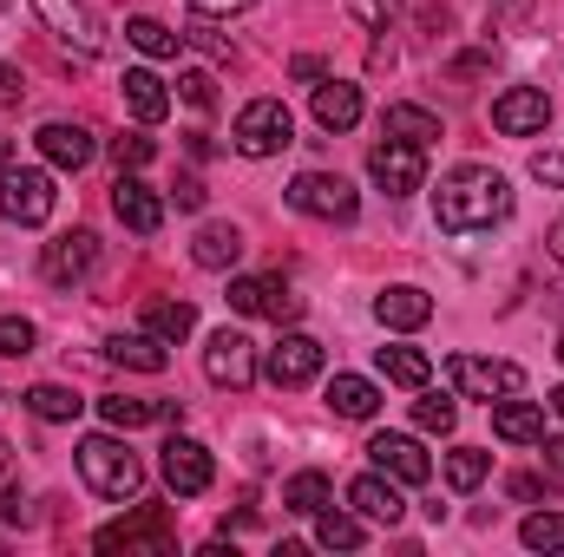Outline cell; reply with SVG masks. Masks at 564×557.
Returning a JSON list of instances; mask_svg holds the SVG:
<instances>
[{"mask_svg":"<svg viewBox=\"0 0 564 557\" xmlns=\"http://www.w3.org/2000/svg\"><path fill=\"white\" fill-rule=\"evenodd\" d=\"M512 217V184L492 164H453L433 190V223L446 237H479Z\"/></svg>","mask_w":564,"mask_h":557,"instance_id":"obj_1","label":"cell"},{"mask_svg":"<svg viewBox=\"0 0 564 557\" xmlns=\"http://www.w3.org/2000/svg\"><path fill=\"white\" fill-rule=\"evenodd\" d=\"M79 479H86V492H99V499H112V505L144 492V466H139V452L119 439V426L79 439Z\"/></svg>","mask_w":564,"mask_h":557,"instance_id":"obj_2","label":"cell"},{"mask_svg":"<svg viewBox=\"0 0 564 557\" xmlns=\"http://www.w3.org/2000/svg\"><path fill=\"white\" fill-rule=\"evenodd\" d=\"M53 204H59V190H53L46 171H33V164H7V171H0V217H7V223L40 230V223L53 217Z\"/></svg>","mask_w":564,"mask_h":557,"instance_id":"obj_3","label":"cell"},{"mask_svg":"<svg viewBox=\"0 0 564 557\" xmlns=\"http://www.w3.org/2000/svg\"><path fill=\"white\" fill-rule=\"evenodd\" d=\"M289 210H302V217H315V223H355L361 197H355V184H348L341 171H302V177L289 184Z\"/></svg>","mask_w":564,"mask_h":557,"instance_id":"obj_4","label":"cell"},{"mask_svg":"<svg viewBox=\"0 0 564 557\" xmlns=\"http://www.w3.org/2000/svg\"><path fill=\"white\" fill-rule=\"evenodd\" d=\"M230 144L243 151V157H276L295 144V119H289V106L282 99H250L243 112H237V125H230Z\"/></svg>","mask_w":564,"mask_h":557,"instance_id":"obj_5","label":"cell"},{"mask_svg":"<svg viewBox=\"0 0 564 557\" xmlns=\"http://www.w3.org/2000/svg\"><path fill=\"white\" fill-rule=\"evenodd\" d=\"M93 545H99V551H151V557H171V551H177L164 505H139L132 518H112V525H99V532H93Z\"/></svg>","mask_w":564,"mask_h":557,"instance_id":"obj_6","label":"cell"},{"mask_svg":"<svg viewBox=\"0 0 564 557\" xmlns=\"http://www.w3.org/2000/svg\"><path fill=\"white\" fill-rule=\"evenodd\" d=\"M204 374H210V387H230V394H243V387L263 374V361H257V341H250V335H237V328H217V335L204 341Z\"/></svg>","mask_w":564,"mask_h":557,"instance_id":"obj_7","label":"cell"},{"mask_svg":"<svg viewBox=\"0 0 564 557\" xmlns=\"http://www.w3.org/2000/svg\"><path fill=\"white\" fill-rule=\"evenodd\" d=\"M446 381L466 394V401H506L525 387V368L519 361H479V354H453L446 361Z\"/></svg>","mask_w":564,"mask_h":557,"instance_id":"obj_8","label":"cell"},{"mask_svg":"<svg viewBox=\"0 0 564 557\" xmlns=\"http://www.w3.org/2000/svg\"><path fill=\"white\" fill-rule=\"evenodd\" d=\"M158 472H164V485H171L177 499H197V492H210L217 459H210V446H204V439L171 433V439H164V452H158Z\"/></svg>","mask_w":564,"mask_h":557,"instance_id":"obj_9","label":"cell"},{"mask_svg":"<svg viewBox=\"0 0 564 557\" xmlns=\"http://www.w3.org/2000/svg\"><path fill=\"white\" fill-rule=\"evenodd\" d=\"M33 13H40V26L66 46V53H79V59H93L99 46H106V33H99V13L86 7V0H33Z\"/></svg>","mask_w":564,"mask_h":557,"instance_id":"obj_10","label":"cell"},{"mask_svg":"<svg viewBox=\"0 0 564 557\" xmlns=\"http://www.w3.org/2000/svg\"><path fill=\"white\" fill-rule=\"evenodd\" d=\"M368 177L388 190V197H414L426 184V151L408 139H381L375 151H368Z\"/></svg>","mask_w":564,"mask_h":557,"instance_id":"obj_11","label":"cell"},{"mask_svg":"<svg viewBox=\"0 0 564 557\" xmlns=\"http://www.w3.org/2000/svg\"><path fill=\"white\" fill-rule=\"evenodd\" d=\"M230 308L237 315H270L276 328H289L302 315V295L282 276H230Z\"/></svg>","mask_w":564,"mask_h":557,"instance_id":"obj_12","label":"cell"},{"mask_svg":"<svg viewBox=\"0 0 564 557\" xmlns=\"http://www.w3.org/2000/svg\"><path fill=\"white\" fill-rule=\"evenodd\" d=\"M322 361H328V354H322V341L289 328L276 348L263 354V374H270V387H282V394H289V387H308V381L322 374Z\"/></svg>","mask_w":564,"mask_h":557,"instance_id":"obj_13","label":"cell"},{"mask_svg":"<svg viewBox=\"0 0 564 557\" xmlns=\"http://www.w3.org/2000/svg\"><path fill=\"white\" fill-rule=\"evenodd\" d=\"M93 263H99V237H93V230H66V237H53V243L40 250V276L53 282V288L86 282Z\"/></svg>","mask_w":564,"mask_h":557,"instance_id":"obj_14","label":"cell"},{"mask_svg":"<svg viewBox=\"0 0 564 557\" xmlns=\"http://www.w3.org/2000/svg\"><path fill=\"white\" fill-rule=\"evenodd\" d=\"M492 125H499L506 139H539V132L552 125V99H545L539 86H506V92L492 99Z\"/></svg>","mask_w":564,"mask_h":557,"instance_id":"obj_15","label":"cell"},{"mask_svg":"<svg viewBox=\"0 0 564 557\" xmlns=\"http://www.w3.org/2000/svg\"><path fill=\"white\" fill-rule=\"evenodd\" d=\"M368 459H375V472H388L401 485H426L433 479V459H426V446L414 433H375L368 439Z\"/></svg>","mask_w":564,"mask_h":557,"instance_id":"obj_16","label":"cell"},{"mask_svg":"<svg viewBox=\"0 0 564 557\" xmlns=\"http://www.w3.org/2000/svg\"><path fill=\"white\" fill-rule=\"evenodd\" d=\"M112 210H119V223H126L132 237H158V230H164V197L144 184L139 171H119V184H112Z\"/></svg>","mask_w":564,"mask_h":557,"instance_id":"obj_17","label":"cell"},{"mask_svg":"<svg viewBox=\"0 0 564 557\" xmlns=\"http://www.w3.org/2000/svg\"><path fill=\"white\" fill-rule=\"evenodd\" d=\"M348 505L368 518V525H401L408 518V499H401V479H388V472H361L355 485H348Z\"/></svg>","mask_w":564,"mask_h":557,"instance_id":"obj_18","label":"cell"},{"mask_svg":"<svg viewBox=\"0 0 564 557\" xmlns=\"http://www.w3.org/2000/svg\"><path fill=\"white\" fill-rule=\"evenodd\" d=\"M33 144H40V157H46L53 171H86V164H93V151H99V139H93L86 125H73V119L40 125V132H33Z\"/></svg>","mask_w":564,"mask_h":557,"instance_id":"obj_19","label":"cell"},{"mask_svg":"<svg viewBox=\"0 0 564 557\" xmlns=\"http://www.w3.org/2000/svg\"><path fill=\"white\" fill-rule=\"evenodd\" d=\"M375 321H381V328H394V335H414V328L433 321V295L414 288V282H394V288H381V295H375Z\"/></svg>","mask_w":564,"mask_h":557,"instance_id":"obj_20","label":"cell"},{"mask_svg":"<svg viewBox=\"0 0 564 557\" xmlns=\"http://www.w3.org/2000/svg\"><path fill=\"white\" fill-rule=\"evenodd\" d=\"M492 433H499L506 446H539V439H545V407L506 394V401H492Z\"/></svg>","mask_w":564,"mask_h":557,"instance_id":"obj_21","label":"cell"},{"mask_svg":"<svg viewBox=\"0 0 564 557\" xmlns=\"http://www.w3.org/2000/svg\"><path fill=\"white\" fill-rule=\"evenodd\" d=\"M315 125H322V132H355V125H361V86L322 79V86H315Z\"/></svg>","mask_w":564,"mask_h":557,"instance_id":"obj_22","label":"cell"},{"mask_svg":"<svg viewBox=\"0 0 564 557\" xmlns=\"http://www.w3.org/2000/svg\"><path fill=\"white\" fill-rule=\"evenodd\" d=\"M119 92H126V112H132L139 125H158V119L171 112V86H164L151 66H132V73L119 79Z\"/></svg>","mask_w":564,"mask_h":557,"instance_id":"obj_23","label":"cell"},{"mask_svg":"<svg viewBox=\"0 0 564 557\" xmlns=\"http://www.w3.org/2000/svg\"><path fill=\"white\" fill-rule=\"evenodd\" d=\"M99 414H106V426H119V433H139V426H151V419L177 426L184 407H177V401H132V394H106V401H99Z\"/></svg>","mask_w":564,"mask_h":557,"instance_id":"obj_24","label":"cell"},{"mask_svg":"<svg viewBox=\"0 0 564 557\" xmlns=\"http://www.w3.org/2000/svg\"><path fill=\"white\" fill-rule=\"evenodd\" d=\"M191 263L197 270H237L243 263V230L237 223H204L191 237Z\"/></svg>","mask_w":564,"mask_h":557,"instance_id":"obj_25","label":"cell"},{"mask_svg":"<svg viewBox=\"0 0 564 557\" xmlns=\"http://www.w3.org/2000/svg\"><path fill=\"white\" fill-rule=\"evenodd\" d=\"M106 361L112 368H132V374H164V341L158 335H106Z\"/></svg>","mask_w":564,"mask_h":557,"instance_id":"obj_26","label":"cell"},{"mask_svg":"<svg viewBox=\"0 0 564 557\" xmlns=\"http://www.w3.org/2000/svg\"><path fill=\"white\" fill-rule=\"evenodd\" d=\"M328 407L341 419H375L381 414V387H375L368 374H335V381H328Z\"/></svg>","mask_w":564,"mask_h":557,"instance_id":"obj_27","label":"cell"},{"mask_svg":"<svg viewBox=\"0 0 564 557\" xmlns=\"http://www.w3.org/2000/svg\"><path fill=\"white\" fill-rule=\"evenodd\" d=\"M26 414L46 419V426H66V419L86 414V401L73 387H59V381H40V387H26Z\"/></svg>","mask_w":564,"mask_h":557,"instance_id":"obj_28","label":"cell"},{"mask_svg":"<svg viewBox=\"0 0 564 557\" xmlns=\"http://www.w3.org/2000/svg\"><path fill=\"white\" fill-rule=\"evenodd\" d=\"M381 139H408V144H433L440 139V119H433V112H426V106H388V112H381Z\"/></svg>","mask_w":564,"mask_h":557,"instance_id":"obj_29","label":"cell"},{"mask_svg":"<svg viewBox=\"0 0 564 557\" xmlns=\"http://www.w3.org/2000/svg\"><path fill=\"white\" fill-rule=\"evenodd\" d=\"M375 368H381V381H394V387H426V381H433V361H426L421 348H375Z\"/></svg>","mask_w":564,"mask_h":557,"instance_id":"obj_30","label":"cell"},{"mask_svg":"<svg viewBox=\"0 0 564 557\" xmlns=\"http://www.w3.org/2000/svg\"><path fill=\"white\" fill-rule=\"evenodd\" d=\"M191 328H197V308L191 302H144V335H158L164 348H177Z\"/></svg>","mask_w":564,"mask_h":557,"instance_id":"obj_31","label":"cell"},{"mask_svg":"<svg viewBox=\"0 0 564 557\" xmlns=\"http://www.w3.org/2000/svg\"><path fill=\"white\" fill-rule=\"evenodd\" d=\"M282 505H289L295 518H315L322 505H335V485H328V472H315V466H308V472H295V479L282 485Z\"/></svg>","mask_w":564,"mask_h":557,"instance_id":"obj_32","label":"cell"},{"mask_svg":"<svg viewBox=\"0 0 564 557\" xmlns=\"http://www.w3.org/2000/svg\"><path fill=\"white\" fill-rule=\"evenodd\" d=\"M315 545H322V551H361V545H368V532H361V512L348 518V512L322 505V512H315Z\"/></svg>","mask_w":564,"mask_h":557,"instance_id":"obj_33","label":"cell"},{"mask_svg":"<svg viewBox=\"0 0 564 557\" xmlns=\"http://www.w3.org/2000/svg\"><path fill=\"white\" fill-rule=\"evenodd\" d=\"M126 40L139 46L144 59H177V46H184V33H171V26L151 20V13H132V20H126Z\"/></svg>","mask_w":564,"mask_h":557,"instance_id":"obj_34","label":"cell"},{"mask_svg":"<svg viewBox=\"0 0 564 557\" xmlns=\"http://www.w3.org/2000/svg\"><path fill=\"white\" fill-rule=\"evenodd\" d=\"M486 472H492V452H479V446H453L446 452V485L453 492H479Z\"/></svg>","mask_w":564,"mask_h":557,"instance_id":"obj_35","label":"cell"},{"mask_svg":"<svg viewBox=\"0 0 564 557\" xmlns=\"http://www.w3.org/2000/svg\"><path fill=\"white\" fill-rule=\"evenodd\" d=\"M519 545L525 551H564V512H532L519 525Z\"/></svg>","mask_w":564,"mask_h":557,"instance_id":"obj_36","label":"cell"},{"mask_svg":"<svg viewBox=\"0 0 564 557\" xmlns=\"http://www.w3.org/2000/svg\"><path fill=\"white\" fill-rule=\"evenodd\" d=\"M0 518L7 525H20L26 518V505H20V452L0 439Z\"/></svg>","mask_w":564,"mask_h":557,"instance_id":"obj_37","label":"cell"},{"mask_svg":"<svg viewBox=\"0 0 564 557\" xmlns=\"http://www.w3.org/2000/svg\"><path fill=\"white\" fill-rule=\"evenodd\" d=\"M414 426L446 439V433L459 426V401H446V394H426V401H414Z\"/></svg>","mask_w":564,"mask_h":557,"instance_id":"obj_38","label":"cell"},{"mask_svg":"<svg viewBox=\"0 0 564 557\" xmlns=\"http://www.w3.org/2000/svg\"><path fill=\"white\" fill-rule=\"evenodd\" d=\"M33 341H40V328H33L26 315H0V354H7V361H26Z\"/></svg>","mask_w":564,"mask_h":557,"instance_id":"obj_39","label":"cell"},{"mask_svg":"<svg viewBox=\"0 0 564 557\" xmlns=\"http://www.w3.org/2000/svg\"><path fill=\"white\" fill-rule=\"evenodd\" d=\"M177 99L197 106V112H210V106H217V79H210L204 66H191V73H177Z\"/></svg>","mask_w":564,"mask_h":557,"instance_id":"obj_40","label":"cell"},{"mask_svg":"<svg viewBox=\"0 0 564 557\" xmlns=\"http://www.w3.org/2000/svg\"><path fill=\"white\" fill-rule=\"evenodd\" d=\"M151 151H158V144L144 139V132H126V139H112V157H119V171H144V164H151Z\"/></svg>","mask_w":564,"mask_h":557,"instance_id":"obj_41","label":"cell"},{"mask_svg":"<svg viewBox=\"0 0 564 557\" xmlns=\"http://www.w3.org/2000/svg\"><path fill=\"white\" fill-rule=\"evenodd\" d=\"M348 13H355L361 26H375V33H381V26L401 13V0H348Z\"/></svg>","mask_w":564,"mask_h":557,"instance_id":"obj_42","label":"cell"},{"mask_svg":"<svg viewBox=\"0 0 564 557\" xmlns=\"http://www.w3.org/2000/svg\"><path fill=\"white\" fill-rule=\"evenodd\" d=\"M506 492H512L519 505H532V499H552V479H539V472H512Z\"/></svg>","mask_w":564,"mask_h":557,"instance_id":"obj_43","label":"cell"},{"mask_svg":"<svg viewBox=\"0 0 564 557\" xmlns=\"http://www.w3.org/2000/svg\"><path fill=\"white\" fill-rule=\"evenodd\" d=\"M532 177H539V184H558V190H564V151H539V157H532Z\"/></svg>","mask_w":564,"mask_h":557,"instance_id":"obj_44","label":"cell"},{"mask_svg":"<svg viewBox=\"0 0 564 557\" xmlns=\"http://www.w3.org/2000/svg\"><path fill=\"white\" fill-rule=\"evenodd\" d=\"M20 99H26V79H20V66H7V59H0V112H7V106H20Z\"/></svg>","mask_w":564,"mask_h":557,"instance_id":"obj_45","label":"cell"},{"mask_svg":"<svg viewBox=\"0 0 564 557\" xmlns=\"http://www.w3.org/2000/svg\"><path fill=\"white\" fill-rule=\"evenodd\" d=\"M243 7H257V0H191V13H204V20H230Z\"/></svg>","mask_w":564,"mask_h":557,"instance_id":"obj_46","label":"cell"},{"mask_svg":"<svg viewBox=\"0 0 564 557\" xmlns=\"http://www.w3.org/2000/svg\"><path fill=\"white\" fill-rule=\"evenodd\" d=\"M289 73H295L302 86H322V79H328V66H322L315 53H295V66H289Z\"/></svg>","mask_w":564,"mask_h":557,"instance_id":"obj_47","label":"cell"},{"mask_svg":"<svg viewBox=\"0 0 564 557\" xmlns=\"http://www.w3.org/2000/svg\"><path fill=\"white\" fill-rule=\"evenodd\" d=\"M171 197H177V210H204V184H197V177H177Z\"/></svg>","mask_w":564,"mask_h":557,"instance_id":"obj_48","label":"cell"},{"mask_svg":"<svg viewBox=\"0 0 564 557\" xmlns=\"http://www.w3.org/2000/svg\"><path fill=\"white\" fill-rule=\"evenodd\" d=\"M191 40H197V46H210V53H230V40H224L217 26H191Z\"/></svg>","mask_w":564,"mask_h":557,"instance_id":"obj_49","label":"cell"},{"mask_svg":"<svg viewBox=\"0 0 564 557\" xmlns=\"http://www.w3.org/2000/svg\"><path fill=\"white\" fill-rule=\"evenodd\" d=\"M545 472L564 479V439H545Z\"/></svg>","mask_w":564,"mask_h":557,"instance_id":"obj_50","label":"cell"},{"mask_svg":"<svg viewBox=\"0 0 564 557\" xmlns=\"http://www.w3.org/2000/svg\"><path fill=\"white\" fill-rule=\"evenodd\" d=\"M545 250H552V256L564 263V223H552V237H545Z\"/></svg>","mask_w":564,"mask_h":557,"instance_id":"obj_51","label":"cell"},{"mask_svg":"<svg viewBox=\"0 0 564 557\" xmlns=\"http://www.w3.org/2000/svg\"><path fill=\"white\" fill-rule=\"evenodd\" d=\"M7 164H13V139H0V171H7Z\"/></svg>","mask_w":564,"mask_h":557,"instance_id":"obj_52","label":"cell"},{"mask_svg":"<svg viewBox=\"0 0 564 557\" xmlns=\"http://www.w3.org/2000/svg\"><path fill=\"white\" fill-rule=\"evenodd\" d=\"M552 414H558V419H564V387H558V394H552Z\"/></svg>","mask_w":564,"mask_h":557,"instance_id":"obj_53","label":"cell"},{"mask_svg":"<svg viewBox=\"0 0 564 557\" xmlns=\"http://www.w3.org/2000/svg\"><path fill=\"white\" fill-rule=\"evenodd\" d=\"M558 361H564V335H558Z\"/></svg>","mask_w":564,"mask_h":557,"instance_id":"obj_54","label":"cell"}]
</instances>
